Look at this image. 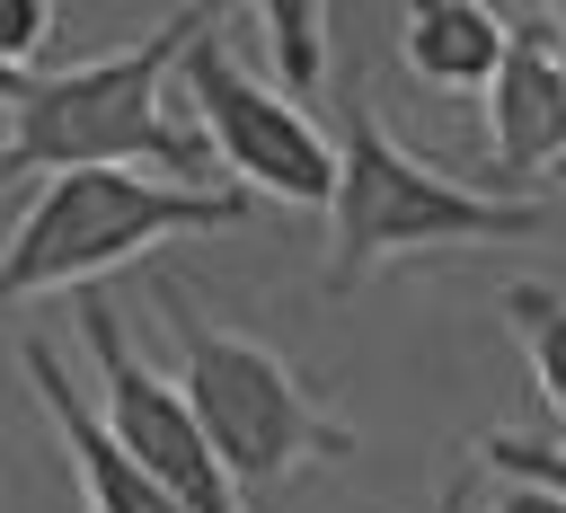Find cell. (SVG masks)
<instances>
[{
	"mask_svg": "<svg viewBox=\"0 0 566 513\" xmlns=\"http://www.w3.org/2000/svg\"><path fill=\"white\" fill-rule=\"evenodd\" d=\"M195 18L203 9H177V18H159V35L124 44V53L27 80V97L9 106V142H0V195L71 177V168H142V177H168V186H212V150L159 97Z\"/></svg>",
	"mask_w": 566,
	"mask_h": 513,
	"instance_id": "6da1fadb",
	"label": "cell"
},
{
	"mask_svg": "<svg viewBox=\"0 0 566 513\" xmlns=\"http://www.w3.org/2000/svg\"><path fill=\"white\" fill-rule=\"evenodd\" d=\"M239 221H248L239 186H168L142 168L44 177L0 248V310H18L35 292H88L97 274H115L168 239H203V230H239Z\"/></svg>",
	"mask_w": 566,
	"mask_h": 513,
	"instance_id": "277c9868",
	"label": "cell"
},
{
	"mask_svg": "<svg viewBox=\"0 0 566 513\" xmlns=\"http://www.w3.org/2000/svg\"><path fill=\"white\" fill-rule=\"evenodd\" d=\"M230 9H203L186 53H177V80H186V106H195V142L239 177V195H274V203H301V212H327L336 195V142L310 124V106H292L283 88H265L239 53H230Z\"/></svg>",
	"mask_w": 566,
	"mask_h": 513,
	"instance_id": "5b68a950",
	"label": "cell"
},
{
	"mask_svg": "<svg viewBox=\"0 0 566 513\" xmlns=\"http://www.w3.org/2000/svg\"><path fill=\"white\" fill-rule=\"evenodd\" d=\"M53 27H62L53 0H0V71H27L53 44Z\"/></svg>",
	"mask_w": 566,
	"mask_h": 513,
	"instance_id": "4fadbf2b",
	"label": "cell"
},
{
	"mask_svg": "<svg viewBox=\"0 0 566 513\" xmlns=\"http://www.w3.org/2000/svg\"><path fill=\"white\" fill-rule=\"evenodd\" d=\"M80 345H88V363H97V425H106V442L150 478V486H168L186 513H239V495H230V478L212 469V442L195 433V416H186V398H177V380H159L150 363H142V345L124 336V310L88 283L80 292Z\"/></svg>",
	"mask_w": 566,
	"mask_h": 513,
	"instance_id": "8992f818",
	"label": "cell"
},
{
	"mask_svg": "<svg viewBox=\"0 0 566 513\" xmlns=\"http://www.w3.org/2000/svg\"><path fill=\"white\" fill-rule=\"evenodd\" d=\"M256 27H265V44H274L283 97H292V106H310V97H318V80H327V9H318V0H265V9H256Z\"/></svg>",
	"mask_w": 566,
	"mask_h": 513,
	"instance_id": "8fae6325",
	"label": "cell"
},
{
	"mask_svg": "<svg viewBox=\"0 0 566 513\" xmlns=\"http://www.w3.org/2000/svg\"><path fill=\"white\" fill-rule=\"evenodd\" d=\"M27 97V71H0V106H18Z\"/></svg>",
	"mask_w": 566,
	"mask_h": 513,
	"instance_id": "2e32d148",
	"label": "cell"
},
{
	"mask_svg": "<svg viewBox=\"0 0 566 513\" xmlns=\"http://www.w3.org/2000/svg\"><path fill=\"white\" fill-rule=\"evenodd\" d=\"M398 53L424 88H486L495 62H504V9L416 0V9H398Z\"/></svg>",
	"mask_w": 566,
	"mask_h": 513,
	"instance_id": "9c48e42d",
	"label": "cell"
},
{
	"mask_svg": "<svg viewBox=\"0 0 566 513\" xmlns=\"http://www.w3.org/2000/svg\"><path fill=\"white\" fill-rule=\"evenodd\" d=\"M159 318L177 336V398H186L195 433L212 442V469L230 478L239 513L283 495L318 460H354V425H336L327 398L274 345L203 318L186 283H159Z\"/></svg>",
	"mask_w": 566,
	"mask_h": 513,
	"instance_id": "7a4b0ae2",
	"label": "cell"
},
{
	"mask_svg": "<svg viewBox=\"0 0 566 513\" xmlns=\"http://www.w3.org/2000/svg\"><path fill=\"white\" fill-rule=\"evenodd\" d=\"M548 195H486L469 177H442L433 159L398 150L354 80L345 97V142H336V195H327V221H336V248H327V292H354L363 274H380L389 256H416V248H478V239H531L548 230Z\"/></svg>",
	"mask_w": 566,
	"mask_h": 513,
	"instance_id": "3957f363",
	"label": "cell"
},
{
	"mask_svg": "<svg viewBox=\"0 0 566 513\" xmlns=\"http://www.w3.org/2000/svg\"><path fill=\"white\" fill-rule=\"evenodd\" d=\"M495 318L522 336V354H531V398H539V433L557 442V433H566V363H557V345H566V301H557V283H504V292H495Z\"/></svg>",
	"mask_w": 566,
	"mask_h": 513,
	"instance_id": "30bf717a",
	"label": "cell"
},
{
	"mask_svg": "<svg viewBox=\"0 0 566 513\" xmlns=\"http://www.w3.org/2000/svg\"><path fill=\"white\" fill-rule=\"evenodd\" d=\"M478 513H566V495H539V486H495V495H478Z\"/></svg>",
	"mask_w": 566,
	"mask_h": 513,
	"instance_id": "5bb4252c",
	"label": "cell"
},
{
	"mask_svg": "<svg viewBox=\"0 0 566 513\" xmlns=\"http://www.w3.org/2000/svg\"><path fill=\"white\" fill-rule=\"evenodd\" d=\"M469 469H486L495 486H539V495H566V460H557V442L548 433H478V460Z\"/></svg>",
	"mask_w": 566,
	"mask_h": 513,
	"instance_id": "7c38bea8",
	"label": "cell"
},
{
	"mask_svg": "<svg viewBox=\"0 0 566 513\" xmlns=\"http://www.w3.org/2000/svg\"><path fill=\"white\" fill-rule=\"evenodd\" d=\"M424 513H478V469H460V478H451V486H442Z\"/></svg>",
	"mask_w": 566,
	"mask_h": 513,
	"instance_id": "9a60e30c",
	"label": "cell"
},
{
	"mask_svg": "<svg viewBox=\"0 0 566 513\" xmlns=\"http://www.w3.org/2000/svg\"><path fill=\"white\" fill-rule=\"evenodd\" d=\"M27 389H35V407L53 416V433H62V451H71V478H80V495H88V513H186L168 486H150L115 442H106V425L88 416V398H71V363L44 345V336H27Z\"/></svg>",
	"mask_w": 566,
	"mask_h": 513,
	"instance_id": "ba28073f",
	"label": "cell"
},
{
	"mask_svg": "<svg viewBox=\"0 0 566 513\" xmlns=\"http://www.w3.org/2000/svg\"><path fill=\"white\" fill-rule=\"evenodd\" d=\"M486 97V195L522 203L566 150V62H557V18H504V62L478 88Z\"/></svg>",
	"mask_w": 566,
	"mask_h": 513,
	"instance_id": "52a82bcc",
	"label": "cell"
}]
</instances>
